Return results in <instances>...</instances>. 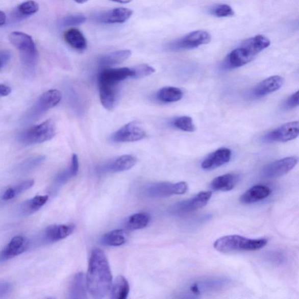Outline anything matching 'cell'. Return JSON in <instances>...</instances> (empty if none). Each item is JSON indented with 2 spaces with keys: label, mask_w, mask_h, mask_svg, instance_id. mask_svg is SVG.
Listing matches in <instances>:
<instances>
[{
  "label": "cell",
  "mask_w": 299,
  "mask_h": 299,
  "mask_svg": "<svg viewBox=\"0 0 299 299\" xmlns=\"http://www.w3.org/2000/svg\"><path fill=\"white\" fill-rule=\"evenodd\" d=\"M228 284V281L223 279H212L198 281L191 285L190 291L193 294H199L209 291L217 290L223 288Z\"/></svg>",
  "instance_id": "cell-22"
},
{
  "label": "cell",
  "mask_w": 299,
  "mask_h": 299,
  "mask_svg": "<svg viewBox=\"0 0 299 299\" xmlns=\"http://www.w3.org/2000/svg\"><path fill=\"white\" fill-rule=\"evenodd\" d=\"M268 240L265 238L250 239L238 235L227 236L219 238L214 243V247L221 253L236 251H257L264 248Z\"/></svg>",
  "instance_id": "cell-4"
},
{
  "label": "cell",
  "mask_w": 299,
  "mask_h": 299,
  "mask_svg": "<svg viewBox=\"0 0 299 299\" xmlns=\"http://www.w3.org/2000/svg\"><path fill=\"white\" fill-rule=\"evenodd\" d=\"M75 228L73 224L51 225L44 230V240L48 242H55L63 240L74 231Z\"/></svg>",
  "instance_id": "cell-17"
},
{
  "label": "cell",
  "mask_w": 299,
  "mask_h": 299,
  "mask_svg": "<svg viewBox=\"0 0 299 299\" xmlns=\"http://www.w3.org/2000/svg\"><path fill=\"white\" fill-rule=\"evenodd\" d=\"M127 240V232L123 229H118L104 234L101 241L105 245L118 246L124 244Z\"/></svg>",
  "instance_id": "cell-29"
},
{
  "label": "cell",
  "mask_w": 299,
  "mask_h": 299,
  "mask_svg": "<svg viewBox=\"0 0 299 299\" xmlns=\"http://www.w3.org/2000/svg\"><path fill=\"white\" fill-rule=\"evenodd\" d=\"M74 1L78 4H84L87 2L88 0H74Z\"/></svg>",
  "instance_id": "cell-48"
},
{
  "label": "cell",
  "mask_w": 299,
  "mask_h": 299,
  "mask_svg": "<svg viewBox=\"0 0 299 299\" xmlns=\"http://www.w3.org/2000/svg\"><path fill=\"white\" fill-rule=\"evenodd\" d=\"M48 200L47 195L36 196L19 206L18 211L22 216L30 215L39 211Z\"/></svg>",
  "instance_id": "cell-26"
},
{
  "label": "cell",
  "mask_w": 299,
  "mask_h": 299,
  "mask_svg": "<svg viewBox=\"0 0 299 299\" xmlns=\"http://www.w3.org/2000/svg\"><path fill=\"white\" fill-rule=\"evenodd\" d=\"M56 131L54 121L48 119L22 132L19 137V140L26 145L44 143L54 138Z\"/></svg>",
  "instance_id": "cell-5"
},
{
  "label": "cell",
  "mask_w": 299,
  "mask_h": 299,
  "mask_svg": "<svg viewBox=\"0 0 299 299\" xmlns=\"http://www.w3.org/2000/svg\"><path fill=\"white\" fill-rule=\"evenodd\" d=\"M12 44L19 51L24 73L27 78H34L38 52L33 39L21 32H13L9 36Z\"/></svg>",
  "instance_id": "cell-3"
},
{
  "label": "cell",
  "mask_w": 299,
  "mask_h": 299,
  "mask_svg": "<svg viewBox=\"0 0 299 299\" xmlns=\"http://www.w3.org/2000/svg\"><path fill=\"white\" fill-rule=\"evenodd\" d=\"M72 175L75 177L78 175L79 169V163L78 156L74 154L72 155L71 166L70 167Z\"/></svg>",
  "instance_id": "cell-43"
},
{
  "label": "cell",
  "mask_w": 299,
  "mask_h": 299,
  "mask_svg": "<svg viewBox=\"0 0 299 299\" xmlns=\"http://www.w3.org/2000/svg\"><path fill=\"white\" fill-rule=\"evenodd\" d=\"M133 13L132 10L126 8H116L104 12L97 19L99 22L104 23H122L132 17Z\"/></svg>",
  "instance_id": "cell-18"
},
{
  "label": "cell",
  "mask_w": 299,
  "mask_h": 299,
  "mask_svg": "<svg viewBox=\"0 0 299 299\" xmlns=\"http://www.w3.org/2000/svg\"><path fill=\"white\" fill-rule=\"evenodd\" d=\"M46 157L44 156H38L33 157H30V158L23 161L21 164L19 165L17 168V170L21 172H27L32 170V169L38 167V165L41 164L44 160H45Z\"/></svg>",
  "instance_id": "cell-32"
},
{
  "label": "cell",
  "mask_w": 299,
  "mask_h": 299,
  "mask_svg": "<svg viewBox=\"0 0 299 299\" xmlns=\"http://www.w3.org/2000/svg\"><path fill=\"white\" fill-rule=\"evenodd\" d=\"M211 36L205 31H196L168 44L169 50L180 51L193 49L211 42Z\"/></svg>",
  "instance_id": "cell-8"
},
{
  "label": "cell",
  "mask_w": 299,
  "mask_h": 299,
  "mask_svg": "<svg viewBox=\"0 0 299 299\" xmlns=\"http://www.w3.org/2000/svg\"><path fill=\"white\" fill-rule=\"evenodd\" d=\"M110 1L120 4H127L131 2L132 0H110Z\"/></svg>",
  "instance_id": "cell-47"
},
{
  "label": "cell",
  "mask_w": 299,
  "mask_h": 299,
  "mask_svg": "<svg viewBox=\"0 0 299 299\" xmlns=\"http://www.w3.org/2000/svg\"><path fill=\"white\" fill-rule=\"evenodd\" d=\"M6 15L3 11H0V26L3 27L6 22Z\"/></svg>",
  "instance_id": "cell-46"
},
{
  "label": "cell",
  "mask_w": 299,
  "mask_h": 299,
  "mask_svg": "<svg viewBox=\"0 0 299 299\" xmlns=\"http://www.w3.org/2000/svg\"><path fill=\"white\" fill-rule=\"evenodd\" d=\"M145 136L146 132L141 124L137 121H133L112 133L110 140L115 143L133 142L142 140Z\"/></svg>",
  "instance_id": "cell-9"
},
{
  "label": "cell",
  "mask_w": 299,
  "mask_h": 299,
  "mask_svg": "<svg viewBox=\"0 0 299 299\" xmlns=\"http://www.w3.org/2000/svg\"><path fill=\"white\" fill-rule=\"evenodd\" d=\"M11 58L10 51L3 50L0 52V69L2 70L9 63Z\"/></svg>",
  "instance_id": "cell-42"
},
{
  "label": "cell",
  "mask_w": 299,
  "mask_h": 299,
  "mask_svg": "<svg viewBox=\"0 0 299 299\" xmlns=\"http://www.w3.org/2000/svg\"><path fill=\"white\" fill-rule=\"evenodd\" d=\"M172 124L175 128L185 132H193L196 129L192 119L187 116L179 117L173 121Z\"/></svg>",
  "instance_id": "cell-33"
},
{
  "label": "cell",
  "mask_w": 299,
  "mask_h": 299,
  "mask_svg": "<svg viewBox=\"0 0 299 299\" xmlns=\"http://www.w3.org/2000/svg\"><path fill=\"white\" fill-rule=\"evenodd\" d=\"M73 176H72L70 168H69L59 173L55 179V183L58 185H62L66 183Z\"/></svg>",
  "instance_id": "cell-40"
},
{
  "label": "cell",
  "mask_w": 299,
  "mask_h": 299,
  "mask_svg": "<svg viewBox=\"0 0 299 299\" xmlns=\"http://www.w3.org/2000/svg\"><path fill=\"white\" fill-rule=\"evenodd\" d=\"M16 197L12 187L9 188L6 190L2 196V199L3 201H7L14 199Z\"/></svg>",
  "instance_id": "cell-44"
},
{
  "label": "cell",
  "mask_w": 299,
  "mask_h": 299,
  "mask_svg": "<svg viewBox=\"0 0 299 299\" xmlns=\"http://www.w3.org/2000/svg\"><path fill=\"white\" fill-rule=\"evenodd\" d=\"M271 193V189L267 186L258 185L250 188L241 196L242 204H253L268 197Z\"/></svg>",
  "instance_id": "cell-19"
},
{
  "label": "cell",
  "mask_w": 299,
  "mask_h": 299,
  "mask_svg": "<svg viewBox=\"0 0 299 299\" xmlns=\"http://www.w3.org/2000/svg\"><path fill=\"white\" fill-rule=\"evenodd\" d=\"M239 177L233 173H226L215 178L211 183L210 187L214 191H231L238 183Z\"/></svg>",
  "instance_id": "cell-23"
},
{
  "label": "cell",
  "mask_w": 299,
  "mask_h": 299,
  "mask_svg": "<svg viewBox=\"0 0 299 299\" xmlns=\"http://www.w3.org/2000/svg\"><path fill=\"white\" fill-rule=\"evenodd\" d=\"M132 69L128 67L104 68L99 72L98 82L100 100L106 110L111 111L115 107L117 85L132 78Z\"/></svg>",
  "instance_id": "cell-2"
},
{
  "label": "cell",
  "mask_w": 299,
  "mask_h": 299,
  "mask_svg": "<svg viewBox=\"0 0 299 299\" xmlns=\"http://www.w3.org/2000/svg\"><path fill=\"white\" fill-rule=\"evenodd\" d=\"M188 186L185 182L176 184L161 182L148 184L142 190L143 195L151 198H162L173 195H183L187 192Z\"/></svg>",
  "instance_id": "cell-7"
},
{
  "label": "cell",
  "mask_w": 299,
  "mask_h": 299,
  "mask_svg": "<svg viewBox=\"0 0 299 299\" xmlns=\"http://www.w3.org/2000/svg\"><path fill=\"white\" fill-rule=\"evenodd\" d=\"M255 58L256 56L248 48L241 46L236 48L226 56L223 66L225 69H234L251 62Z\"/></svg>",
  "instance_id": "cell-13"
},
{
  "label": "cell",
  "mask_w": 299,
  "mask_h": 299,
  "mask_svg": "<svg viewBox=\"0 0 299 299\" xmlns=\"http://www.w3.org/2000/svg\"><path fill=\"white\" fill-rule=\"evenodd\" d=\"M86 16L82 14H75L67 16L62 21V25L66 27L78 26L86 22Z\"/></svg>",
  "instance_id": "cell-37"
},
{
  "label": "cell",
  "mask_w": 299,
  "mask_h": 299,
  "mask_svg": "<svg viewBox=\"0 0 299 299\" xmlns=\"http://www.w3.org/2000/svg\"><path fill=\"white\" fill-rule=\"evenodd\" d=\"M130 290L129 282L123 276L115 278L111 289V298L112 299H125L128 297Z\"/></svg>",
  "instance_id": "cell-27"
},
{
  "label": "cell",
  "mask_w": 299,
  "mask_h": 299,
  "mask_svg": "<svg viewBox=\"0 0 299 299\" xmlns=\"http://www.w3.org/2000/svg\"><path fill=\"white\" fill-rule=\"evenodd\" d=\"M299 106V90L290 96L283 105L286 110H292Z\"/></svg>",
  "instance_id": "cell-38"
},
{
  "label": "cell",
  "mask_w": 299,
  "mask_h": 299,
  "mask_svg": "<svg viewBox=\"0 0 299 299\" xmlns=\"http://www.w3.org/2000/svg\"><path fill=\"white\" fill-rule=\"evenodd\" d=\"M34 183V180H27L22 182V183H19V184L15 185L13 187H12L14 192L15 196H17L19 194L33 187Z\"/></svg>",
  "instance_id": "cell-39"
},
{
  "label": "cell",
  "mask_w": 299,
  "mask_h": 299,
  "mask_svg": "<svg viewBox=\"0 0 299 299\" xmlns=\"http://www.w3.org/2000/svg\"><path fill=\"white\" fill-rule=\"evenodd\" d=\"M86 277L83 272L76 273L70 282L68 296L70 298H87Z\"/></svg>",
  "instance_id": "cell-21"
},
{
  "label": "cell",
  "mask_w": 299,
  "mask_h": 299,
  "mask_svg": "<svg viewBox=\"0 0 299 299\" xmlns=\"http://www.w3.org/2000/svg\"><path fill=\"white\" fill-rule=\"evenodd\" d=\"M151 219V215L147 213H136L128 218L125 225L129 230L142 229L146 227Z\"/></svg>",
  "instance_id": "cell-31"
},
{
  "label": "cell",
  "mask_w": 299,
  "mask_h": 299,
  "mask_svg": "<svg viewBox=\"0 0 299 299\" xmlns=\"http://www.w3.org/2000/svg\"><path fill=\"white\" fill-rule=\"evenodd\" d=\"M29 245V241L22 236H15L12 238L1 254V261H6L25 252Z\"/></svg>",
  "instance_id": "cell-14"
},
{
  "label": "cell",
  "mask_w": 299,
  "mask_h": 299,
  "mask_svg": "<svg viewBox=\"0 0 299 299\" xmlns=\"http://www.w3.org/2000/svg\"><path fill=\"white\" fill-rule=\"evenodd\" d=\"M210 13L217 17H229L234 15L232 8L227 5H219L210 10Z\"/></svg>",
  "instance_id": "cell-36"
},
{
  "label": "cell",
  "mask_w": 299,
  "mask_h": 299,
  "mask_svg": "<svg viewBox=\"0 0 299 299\" xmlns=\"http://www.w3.org/2000/svg\"><path fill=\"white\" fill-rule=\"evenodd\" d=\"M39 6L37 3L33 0L23 2L17 8L18 13L22 17L33 15L39 11Z\"/></svg>",
  "instance_id": "cell-34"
},
{
  "label": "cell",
  "mask_w": 299,
  "mask_h": 299,
  "mask_svg": "<svg viewBox=\"0 0 299 299\" xmlns=\"http://www.w3.org/2000/svg\"><path fill=\"white\" fill-rule=\"evenodd\" d=\"M270 40L264 35H258L246 40L242 46L248 48L255 56L270 45Z\"/></svg>",
  "instance_id": "cell-28"
},
{
  "label": "cell",
  "mask_w": 299,
  "mask_h": 299,
  "mask_svg": "<svg viewBox=\"0 0 299 299\" xmlns=\"http://www.w3.org/2000/svg\"><path fill=\"white\" fill-rule=\"evenodd\" d=\"M132 79H137L145 78V77L154 73L155 69L146 64H141L131 68Z\"/></svg>",
  "instance_id": "cell-35"
},
{
  "label": "cell",
  "mask_w": 299,
  "mask_h": 299,
  "mask_svg": "<svg viewBox=\"0 0 299 299\" xmlns=\"http://www.w3.org/2000/svg\"><path fill=\"white\" fill-rule=\"evenodd\" d=\"M184 93L180 88L165 87L160 89L157 94V98L163 103H175L183 98Z\"/></svg>",
  "instance_id": "cell-30"
},
{
  "label": "cell",
  "mask_w": 299,
  "mask_h": 299,
  "mask_svg": "<svg viewBox=\"0 0 299 299\" xmlns=\"http://www.w3.org/2000/svg\"><path fill=\"white\" fill-rule=\"evenodd\" d=\"M132 55L130 50H122L104 55L98 60L101 66L104 67L117 65L126 61Z\"/></svg>",
  "instance_id": "cell-24"
},
{
  "label": "cell",
  "mask_w": 299,
  "mask_h": 299,
  "mask_svg": "<svg viewBox=\"0 0 299 299\" xmlns=\"http://www.w3.org/2000/svg\"><path fill=\"white\" fill-rule=\"evenodd\" d=\"M13 286L9 282H2L0 284V298H6L12 292Z\"/></svg>",
  "instance_id": "cell-41"
},
{
  "label": "cell",
  "mask_w": 299,
  "mask_h": 299,
  "mask_svg": "<svg viewBox=\"0 0 299 299\" xmlns=\"http://www.w3.org/2000/svg\"><path fill=\"white\" fill-rule=\"evenodd\" d=\"M64 38L65 41L76 50L82 51L87 48L86 38L82 32L76 28H71L64 32Z\"/></svg>",
  "instance_id": "cell-25"
},
{
  "label": "cell",
  "mask_w": 299,
  "mask_h": 299,
  "mask_svg": "<svg viewBox=\"0 0 299 299\" xmlns=\"http://www.w3.org/2000/svg\"><path fill=\"white\" fill-rule=\"evenodd\" d=\"M211 192H201L190 199L179 202L169 209V212L173 215L188 213L205 207L211 199Z\"/></svg>",
  "instance_id": "cell-10"
},
{
  "label": "cell",
  "mask_w": 299,
  "mask_h": 299,
  "mask_svg": "<svg viewBox=\"0 0 299 299\" xmlns=\"http://www.w3.org/2000/svg\"><path fill=\"white\" fill-rule=\"evenodd\" d=\"M137 160L132 155H123L115 159L104 165L102 170L112 172H119L128 171L134 167Z\"/></svg>",
  "instance_id": "cell-20"
},
{
  "label": "cell",
  "mask_w": 299,
  "mask_h": 299,
  "mask_svg": "<svg viewBox=\"0 0 299 299\" xmlns=\"http://www.w3.org/2000/svg\"><path fill=\"white\" fill-rule=\"evenodd\" d=\"M87 289L95 298L106 297L110 293L112 276L106 254L95 248L91 253L86 276Z\"/></svg>",
  "instance_id": "cell-1"
},
{
  "label": "cell",
  "mask_w": 299,
  "mask_h": 299,
  "mask_svg": "<svg viewBox=\"0 0 299 299\" xmlns=\"http://www.w3.org/2000/svg\"><path fill=\"white\" fill-rule=\"evenodd\" d=\"M299 136V121L282 124L265 135L263 139L267 142H287Z\"/></svg>",
  "instance_id": "cell-11"
},
{
  "label": "cell",
  "mask_w": 299,
  "mask_h": 299,
  "mask_svg": "<svg viewBox=\"0 0 299 299\" xmlns=\"http://www.w3.org/2000/svg\"><path fill=\"white\" fill-rule=\"evenodd\" d=\"M298 162L296 156L285 157V158L273 161L264 168L262 176L266 179H276L286 175L293 169Z\"/></svg>",
  "instance_id": "cell-12"
},
{
  "label": "cell",
  "mask_w": 299,
  "mask_h": 299,
  "mask_svg": "<svg viewBox=\"0 0 299 299\" xmlns=\"http://www.w3.org/2000/svg\"><path fill=\"white\" fill-rule=\"evenodd\" d=\"M232 158V151L227 148H221L210 155L201 164L205 170H212L229 162Z\"/></svg>",
  "instance_id": "cell-15"
},
{
  "label": "cell",
  "mask_w": 299,
  "mask_h": 299,
  "mask_svg": "<svg viewBox=\"0 0 299 299\" xmlns=\"http://www.w3.org/2000/svg\"><path fill=\"white\" fill-rule=\"evenodd\" d=\"M11 91V88L7 86L6 84H2L0 85V95L2 97L9 95Z\"/></svg>",
  "instance_id": "cell-45"
},
{
  "label": "cell",
  "mask_w": 299,
  "mask_h": 299,
  "mask_svg": "<svg viewBox=\"0 0 299 299\" xmlns=\"http://www.w3.org/2000/svg\"><path fill=\"white\" fill-rule=\"evenodd\" d=\"M285 80L280 76H273L265 79L254 89L253 94L257 98L268 95L276 92L283 86Z\"/></svg>",
  "instance_id": "cell-16"
},
{
  "label": "cell",
  "mask_w": 299,
  "mask_h": 299,
  "mask_svg": "<svg viewBox=\"0 0 299 299\" xmlns=\"http://www.w3.org/2000/svg\"><path fill=\"white\" fill-rule=\"evenodd\" d=\"M61 99V93L58 90H51L43 93L23 116L22 122L25 123L34 122L44 113L57 106Z\"/></svg>",
  "instance_id": "cell-6"
}]
</instances>
